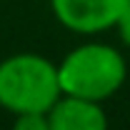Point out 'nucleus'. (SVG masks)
Here are the masks:
<instances>
[{
    "label": "nucleus",
    "mask_w": 130,
    "mask_h": 130,
    "mask_svg": "<svg viewBox=\"0 0 130 130\" xmlns=\"http://www.w3.org/2000/svg\"><path fill=\"white\" fill-rule=\"evenodd\" d=\"M63 95L58 65L38 53H15L0 60V108L13 115L48 113Z\"/></svg>",
    "instance_id": "f257e3e1"
},
{
    "label": "nucleus",
    "mask_w": 130,
    "mask_h": 130,
    "mask_svg": "<svg viewBox=\"0 0 130 130\" xmlns=\"http://www.w3.org/2000/svg\"><path fill=\"white\" fill-rule=\"evenodd\" d=\"M58 78L63 95L103 103L125 85L128 63L113 45L83 43L58 63Z\"/></svg>",
    "instance_id": "f03ea898"
},
{
    "label": "nucleus",
    "mask_w": 130,
    "mask_h": 130,
    "mask_svg": "<svg viewBox=\"0 0 130 130\" xmlns=\"http://www.w3.org/2000/svg\"><path fill=\"white\" fill-rule=\"evenodd\" d=\"M128 5L130 0H50L55 20L78 35H95L115 28Z\"/></svg>",
    "instance_id": "7ed1b4c3"
},
{
    "label": "nucleus",
    "mask_w": 130,
    "mask_h": 130,
    "mask_svg": "<svg viewBox=\"0 0 130 130\" xmlns=\"http://www.w3.org/2000/svg\"><path fill=\"white\" fill-rule=\"evenodd\" d=\"M50 130H108V115L95 100L60 95L48 110Z\"/></svg>",
    "instance_id": "20e7f679"
},
{
    "label": "nucleus",
    "mask_w": 130,
    "mask_h": 130,
    "mask_svg": "<svg viewBox=\"0 0 130 130\" xmlns=\"http://www.w3.org/2000/svg\"><path fill=\"white\" fill-rule=\"evenodd\" d=\"M13 130H50L48 113H23V115H15Z\"/></svg>",
    "instance_id": "39448f33"
},
{
    "label": "nucleus",
    "mask_w": 130,
    "mask_h": 130,
    "mask_svg": "<svg viewBox=\"0 0 130 130\" xmlns=\"http://www.w3.org/2000/svg\"><path fill=\"white\" fill-rule=\"evenodd\" d=\"M115 30H118V38H120V43H123V45L130 50V5H128V10L120 15V20L115 23Z\"/></svg>",
    "instance_id": "423d86ee"
}]
</instances>
